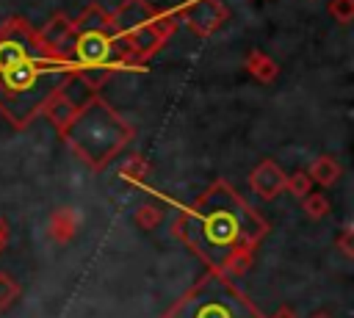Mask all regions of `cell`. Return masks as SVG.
<instances>
[{"mask_svg": "<svg viewBox=\"0 0 354 318\" xmlns=\"http://www.w3.org/2000/svg\"><path fill=\"white\" fill-rule=\"evenodd\" d=\"M263 221L224 183L207 188L185 216V243L218 274L246 268L260 243Z\"/></svg>", "mask_w": 354, "mask_h": 318, "instance_id": "1", "label": "cell"}, {"mask_svg": "<svg viewBox=\"0 0 354 318\" xmlns=\"http://www.w3.org/2000/svg\"><path fill=\"white\" fill-rule=\"evenodd\" d=\"M50 61H41L22 39H0V102L17 119H25L47 97L53 83Z\"/></svg>", "mask_w": 354, "mask_h": 318, "instance_id": "2", "label": "cell"}, {"mask_svg": "<svg viewBox=\"0 0 354 318\" xmlns=\"http://www.w3.org/2000/svg\"><path fill=\"white\" fill-rule=\"evenodd\" d=\"M66 138L83 160H88L91 166H102L127 138V127L111 108H105L102 102H91L72 119V124L66 127Z\"/></svg>", "mask_w": 354, "mask_h": 318, "instance_id": "3", "label": "cell"}, {"mask_svg": "<svg viewBox=\"0 0 354 318\" xmlns=\"http://www.w3.org/2000/svg\"><path fill=\"white\" fill-rule=\"evenodd\" d=\"M166 318H260L252 301L238 293L224 274L213 271L196 282L169 312Z\"/></svg>", "mask_w": 354, "mask_h": 318, "instance_id": "4", "label": "cell"}]
</instances>
